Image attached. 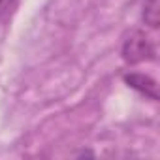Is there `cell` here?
Instances as JSON below:
<instances>
[{"mask_svg": "<svg viewBox=\"0 0 160 160\" xmlns=\"http://www.w3.org/2000/svg\"><path fill=\"white\" fill-rule=\"evenodd\" d=\"M143 21L156 28L158 27V0H147L143 6Z\"/></svg>", "mask_w": 160, "mask_h": 160, "instance_id": "3", "label": "cell"}, {"mask_svg": "<svg viewBox=\"0 0 160 160\" xmlns=\"http://www.w3.org/2000/svg\"><path fill=\"white\" fill-rule=\"evenodd\" d=\"M15 2H17V0H0V21H4L12 13Z\"/></svg>", "mask_w": 160, "mask_h": 160, "instance_id": "4", "label": "cell"}, {"mask_svg": "<svg viewBox=\"0 0 160 160\" xmlns=\"http://www.w3.org/2000/svg\"><path fill=\"white\" fill-rule=\"evenodd\" d=\"M124 81L134 87L136 91L143 92L145 96H151L152 100H156V83L154 79H151L149 75H143V73H130V75H124Z\"/></svg>", "mask_w": 160, "mask_h": 160, "instance_id": "2", "label": "cell"}, {"mask_svg": "<svg viewBox=\"0 0 160 160\" xmlns=\"http://www.w3.org/2000/svg\"><path fill=\"white\" fill-rule=\"evenodd\" d=\"M122 53L128 62H141L145 58H154V47L151 45L149 38L141 32H136L126 40Z\"/></svg>", "mask_w": 160, "mask_h": 160, "instance_id": "1", "label": "cell"}]
</instances>
